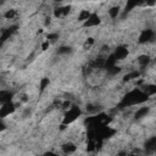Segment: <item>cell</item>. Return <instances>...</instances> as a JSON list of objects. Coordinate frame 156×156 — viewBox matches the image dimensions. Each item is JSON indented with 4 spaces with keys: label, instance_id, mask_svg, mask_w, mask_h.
I'll list each match as a JSON object with an SVG mask.
<instances>
[{
    "label": "cell",
    "instance_id": "24",
    "mask_svg": "<svg viewBox=\"0 0 156 156\" xmlns=\"http://www.w3.org/2000/svg\"><path fill=\"white\" fill-rule=\"evenodd\" d=\"M127 156H143V155H139V154H134V152H128Z\"/></svg>",
    "mask_w": 156,
    "mask_h": 156
},
{
    "label": "cell",
    "instance_id": "5",
    "mask_svg": "<svg viewBox=\"0 0 156 156\" xmlns=\"http://www.w3.org/2000/svg\"><path fill=\"white\" fill-rule=\"evenodd\" d=\"M71 5H58L52 9V17L56 20H65L71 13Z\"/></svg>",
    "mask_w": 156,
    "mask_h": 156
},
{
    "label": "cell",
    "instance_id": "13",
    "mask_svg": "<svg viewBox=\"0 0 156 156\" xmlns=\"http://www.w3.org/2000/svg\"><path fill=\"white\" fill-rule=\"evenodd\" d=\"M85 112L89 116H94V115L101 113L102 112V106L100 104H98V102H89L85 106Z\"/></svg>",
    "mask_w": 156,
    "mask_h": 156
},
{
    "label": "cell",
    "instance_id": "23",
    "mask_svg": "<svg viewBox=\"0 0 156 156\" xmlns=\"http://www.w3.org/2000/svg\"><path fill=\"white\" fill-rule=\"evenodd\" d=\"M5 129H6V124H5L4 119H0V133H1V132H4Z\"/></svg>",
    "mask_w": 156,
    "mask_h": 156
},
{
    "label": "cell",
    "instance_id": "18",
    "mask_svg": "<svg viewBox=\"0 0 156 156\" xmlns=\"http://www.w3.org/2000/svg\"><path fill=\"white\" fill-rule=\"evenodd\" d=\"M49 85H50V78L43 77L39 79V91L40 93H43L46 88H49Z\"/></svg>",
    "mask_w": 156,
    "mask_h": 156
},
{
    "label": "cell",
    "instance_id": "22",
    "mask_svg": "<svg viewBox=\"0 0 156 156\" xmlns=\"http://www.w3.org/2000/svg\"><path fill=\"white\" fill-rule=\"evenodd\" d=\"M41 156H60L58 154H56L55 151H52V150H49V151H45Z\"/></svg>",
    "mask_w": 156,
    "mask_h": 156
},
{
    "label": "cell",
    "instance_id": "11",
    "mask_svg": "<svg viewBox=\"0 0 156 156\" xmlns=\"http://www.w3.org/2000/svg\"><path fill=\"white\" fill-rule=\"evenodd\" d=\"M60 147H61V151H62V154H65L66 156H71V155H74V154L77 152V150H78V146H77V144H76L74 141H72V140H67V141L62 143Z\"/></svg>",
    "mask_w": 156,
    "mask_h": 156
},
{
    "label": "cell",
    "instance_id": "15",
    "mask_svg": "<svg viewBox=\"0 0 156 156\" xmlns=\"http://www.w3.org/2000/svg\"><path fill=\"white\" fill-rule=\"evenodd\" d=\"M2 17L4 20L6 21H15L17 17H18V11L16 9H7L5 10V12L2 13Z\"/></svg>",
    "mask_w": 156,
    "mask_h": 156
},
{
    "label": "cell",
    "instance_id": "9",
    "mask_svg": "<svg viewBox=\"0 0 156 156\" xmlns=\"http://www.w3.org/2000/svg\"><path fill=\"white\" fill-rule=\"evenodd\" d=\"M136 63H138L139 71L145 69V68H149L150 65L152 63V56L150 54H140L136 57Z\"/></svg>",
    "mask_w": 156,
    "mask_h": 156
},
{
    "label": "cell",
    "instance_id": "12",
    "mask_svg": "<svg viewBox=\"0 0 156 156\" xmlns=\"http://www.w3.org/2000/svg\"><path fill=\"white\" fill-rule=\"evenodd\" d=\"M15 93L10 89H0V106L7 102L13 101Z\"/></svg>",
    "mask_w": 156,
    "mask_h": 156
},
{
    "label": "cell",
    "instance_id": "6",
    "mask_svg": "<svg viewBox=\"0 0 156 156\" xmlns=\"http://www.w3.org/2000/svg\"><path fill=\"white\" fill-rule=\"evenodd\" d=\"M111 54L115 57V60L117 62H119V61H123L127 58V56L129 55V49L126 44H119L113 49V52H111Z\"/></svg>",
    "mask_w": 156,
    "mask_h": 156
},
{
    "label": "cell",
    "instance_id": "21",
    "mask_svg": "<svg viewBox=\"0 0 156 156\" xmlns=\"http://www.w3.org/2000/svg\"><path fill=\"white\" fill-rule=\"evenodd\" d=\"M50 45H51V44H50L46 39H44V40H43V43H41V45H40V49H41L43 51H46V50L50 48Z\"/></svg>",
    "mask_w": 156,
    "mask_h": 156
},
{
    "label": "cell",
    "instance_id": "3",
    "mask_svg": "<svg viewBox=\"0 0 156 156\" xmlns=\"http://www.w3.org/2000/svg\"><path fill=\"white\" fill-rule=\"evenodd\" d=\"M155 30L152 28H144L140 30L139 35H138V43L140 45H147L154 43L155 40Z\"/></svg>",
    "mask_w": 156,
    "mask_h": 156
},
{
    "label": "cell",
    "instance_id": "7",
    "mask_svg": "<svg viewBox=\"0 0 156 156\" xmlns=\"http://www.w3.org/2000/svg\"><path fill=\"white\" fill-rule=\"evenodd\" d=\"M16 110H17V104L15 101H11V102L1 105L0 106V119H5L9 116L13 115L16 112Z\"/></svg>",
    "mask_w": 156,
    "mask_h": 156
},
{
    "label": "cell",
    "instance_id": "14",
    "mask_svg": "<svg viewBox=\"0 0 156 156\" xmlns=\"http://www.w3.org/2000/svg\"><path fill=\"white\" fill-rule=\"evenodd\" d=\"M121 12H122V7L116 4V5H112L111 7L107 9V16L110 20H116L117 17L121 16Z\"/></svg>",
    "mask_w": 156,
    "mask_h": 156
},
{
    "label": "cell",
    "instance_id": "16",
    "mask_svg": "<svg viewBox=\"0 0 156 156\" xmlns=\"http://www.w3.org/2000/svg\"><path fill=\"white\" fill-rule=\"evenodd\" d=\"M90 13H91V11H90L89 9H82V10L78 12V15H77V22H79L80 24L84 23V22L88 20V17L90 16Z\"/></svg>",
    "mask_w": 156,
    "mask_h": 156
},
{
    "label": "cell",
    "instance_id": "19",
    "mask_svg": "<svg viewBox=\"0 0 156 156\" xmlns=\"http://www.w3.org/2000/svg\"><path fill=\"white\" fill-rule=\"evenodd\" d=\"M94 45H95V39L93 37H88L83 43V49L84 50H90V49L94 48Z\"/></svg>",
    "mask_w": 156,
    "mask_h": 156
},
{
    "label": "cell",
    "instance_id": "10",
    "mask_svg": "<svg viewBox=\"0 0 156 156\" xmlns=\"http://www.w3.org/2000/svg\"><path fill=\"white\" fill-rule=\"evenodd\" d=\"M150 111H151V106H149V105H140V107H138L133 112L132 116H133L134 121H140L143 118H146L149 116Z\"/></svg>",
    "mask_w": 156,
    "mask_h": 156
},
{
    "label": "cell",
    "instance_id": "2",
    "mask_svg": "<svg viewBox=\"0 0 156 156\" xmlns=\"http://www.w3.org/2000/svg\"><path fill=\"white\" fill-rule=\"evenodd\" d=\"M83 113H84V111L79 105L72 104V106L63 112L62 121H61V127L65 128V127H68V126L73 124L77 119H79L83 116Z\"/></svg>",
    "mask_w": 156,
    "mask_h": 156
},
{
    "label": "cell",
    "instance_id": "1",
    "mask_svg": "<svg viewBox=\"0 0 156 156\" xmlns=\"http://www.w3.org/2000/svg\"><path fill=\"white\" fill-rule=\"evenodd\" d=\"M149 99L150 98H147L140 88H133L121 98L118 106L119 108H130L134 106H140L146 104Z\"/></svg>",
    "mask_w": 156,
    "mask_h": 156
},
{
    "label": "cell",
    "instance_id": "20",
    "mask_svg": "<svg viewBox=\"0 0 156 156\" xmlns=\"http://www.w3.org/2000/svg\"><path fill=\"white\" fill-rule=\"evenodd\" d=\"M58 38H60L58 33H49V34H46V37H45V39H46L50 44H52V43L57 41V39H58Z\"/></svg>",
    "mask_w": 156,
    "mask_h": 156
},
{
    "label": "cell",
    "instance_id": "4",
    "mask_svg": "<svg viewBox=\"0 0 156 156\" xmlns=\"http://www.w3.org/2000/svg\"><path fill=\"white\" fill-rule=\"evenodd\" d=\"M101 23H102V18L98 13V11H91V13L88 17V20L84 23H82V28H84V29L95 28V27H99Z\"/></svg>",
    "mask_w": 156,
    "mask_h": 156
},
{
    "label": "cell",
    "instance_id": "8",
    "mask_svg": "<svg viewBox=\"0 0 156 156\" xmlns=\"http://www.w3.org/2000/svg\"><path fill=\"white\" fill-rule=\"evenodd\" d=\"M143 152L146 156H154L156 152V136L152 135L150 138H147L144 141V146H143Z\"/></svg>",
    "mask_w": 156,
    "mask_h": 156
},
{
    "label": "cell",
    "instance_id": "17",
    "mask_svg": "<svg viewBox=\"0 0 156 156\" xmlns=\"http://www.w3.org/2000/svg\"><path fill=\"white\" fill-rule=\"evenodd\" d=\"M72 52H73V49L69 45H61L57 49V55H60V56H68Z\"/></svg>",
    "mask_w": 156,
    "mask_h": 156
}]
</instances>
